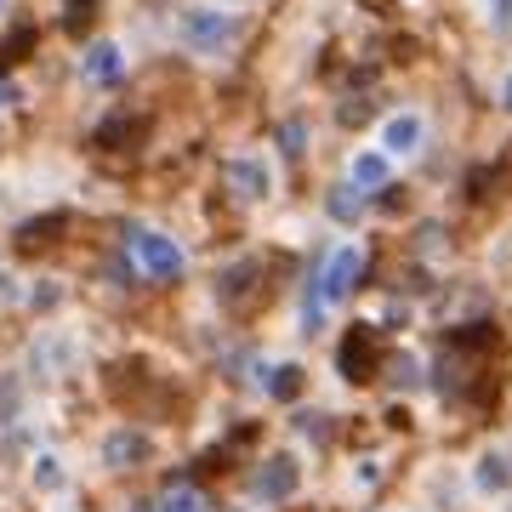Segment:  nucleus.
I'll list each match as a JSON object with an SVG mask.
<instances>
[{
  "instance_id": "0eeeda50",
  "label": "nucleus",
  "mask_w": 512,
  "mask_h": 512,
  "mask_svg": "<svg viewBox=\"0 0 512 512\" xmlns=\"http://www.w3.org/2000/svg\"><path fill=\"white\" fill-rule=\"evenodd\" d=\"M421 143H427V114L399 109L382 120V143L376 148H382L387 160H410V154H421Z\"/></svg>"
},
{
  "instance_id": "c85d7f7f",
  "label": "nucleus",
  "mask_w": 512,
  "mask_h": 512,
  "mask_svg": "<svg viewBox=\"0 0 512 512\" xmlns=\"http://www.w3.org/2000/svg\"><path fill=\"white\" fill-rule=\"evenodd\" d=\"M0 291H6V268H0Z\"/></svg>"
},
{
  "instance_id": "7ed1b4c3",
  "label": "nucleus",
  "mask_w": 512,
  "mask_h": 512,
  "mask_svg": "<svg viewBox=\"0 0 512 512\" xmlns=\"http://www.w3.org/2000/svg\"><path fill=\"white\" fill-rule=\"evenodd\" d=\"M359 274H365V245H359V239H348V245H336V251L325 256V268L313 274V291H319V302H325V308H336V302H348V296H353Z\"/></svg>"
},
{
  "instance_id": "39448f33",
  "label": "nucleus",
  "mask_w": 512,
  "mask_h": 512,
  "mask_svg": "<svg viewBox=\"0 0 512 512\" xmlns=\"http://www.w3.org/2000/svg\"><path fill=\"white\" fill-rule=\"evenodd\" d=\"M222 177H228V188H234L239 200H251V205L274 200V188H279V171L268 154H234V160L222 165Z\"/></svg>"
},
{
  "instance_id": "5701e85b",
  "label": "nucleus",
  "mask_w": 512,
  "mask_h": 512,
  "mask_svg": "<svg viewBox=\"0 0 512 512\" xmlns=\"http://www.w3.org/2000/svg\"><path fill=\"white\" fill-rule=\"evenodd\" d=\"M57 302H63V291H57V279H40L35 291H29V308H35V313L57 308Z\"/></svg>"
},
{
  "instance_id": "393cba45",
  "label": "nucleus",
  "mask_w": 512,
  "mask_h": 512,
  "mask_svg": "<svg viewBox=\"0 0 512 512\" xmlns=\"http://www.w3.org/2000/svg\"><path fill=\"white\" fill-rule=\"evenodd\" d=\"M490 23H495V35H507L512 29V0H490Z\"/></svg>"
},
{
  "instance_id": "aec40b11",
  "label": "nucleus",
  "mask_w": 512,
  "mask_h": 512,
  "mask_svg": "<svg viewBox=\"0 0 512 512\" xmlns=\"http://www.w3.org/2000/svg\"><path fill=\"white\" fill-rule=\"evenodd\" d=\"M126 137H137V120L131 114H114V120L97 126V148H114V143H126Z\"/></svg>"
},
{
  "instance_id": "412c9836",
  "label": "nucleus",
  "mask_w": 512,
  "mask_h": 512,
  "mask_svg": "<svg viewBox=\"0 0 512 512\" xmlns=\"http://www.w3.org/2000/svg\"><path fill=\"white\" fill-rule=\"evenodd\" d=\"M92 18H97V0H69V6H63V29H69V35H86Z\"/></svg>"
},
{
  "instance_id": "4468645a",
  "label": "nucleus",
  "mask_w": 512,
  "mask_h": 512,
  "mask_svg": "<svg viewBox=\"0 0 512 512\" xmlns=\"http://www.w3.org/2000/svg\"><path fill=\"white\" fill-rule=\"evenodd\" d=\"M154 512H217V507H211L205 490H194V484H165L160 501H154Z\"/></svg>"
},
{
  "instance_id": "4be33fe9",
  "label": "nucleus",
  "mask_w": 512,
  "mask_h": 512,
  "mask_svg": "<svg viewBox=\"0 0 512 512\" xmlns=\"http://www.w3.org/2000/svg\"><path fill=\"white\" fill-rule=\"evenodd\" d=\"M382 484V461L365 456V461H353V490H376Z\"/></svg>"
},
{
  "instance_id": "6ab92c4d",
  "label": "nucleus",
  "mask_w": 512,
  "mask_h": 512,
  "mask_svg": "<svg viewBox=\"0 0 512 512\" xmlns=\"http://www.w3.org/2000/svg\"><path fill=\"white\" fill-rule=\"evenodd\" d=\"M387 382L393 387H421V359L416 353H393V359H387Z\"/></svg>"
},
{
  "instance_id": "a211bd4d",
  "label": "nucleus",
  "mask_w": 512,
  "mask_h": 512,
  "mask_svg": "<svg viewBox=\"0 0 512 512\" xmlns=\"http://www.w3.org/2000/svg\"><path fill=\"white\" fill-rule=\"evenodd\" d=\"M35 40H40V29H35V23H18V29L6 35V46H0V69H12V63H23V52H29Z\"/></svg>"
},
{
  "instance_id": "f257e3e1",
  "label": "nucleus",
  "mask_w": 512,
  "mask_h": 512,
  "mask_svg": "<svg viewBox=\"0 0 512 512\" xmlns=\"http://www.w3.org/2000/svg\"><path fill=\"white\" fill-rule=\"evenodd\" d=\"M234 35H239V12H228V6H183L177 12V46H188L194 57L222 52Z\"/></svg>"
},
{
  "instance_id": "cd10ccee",
  "label": "nucleus",
  "mask_w": 512,
  "mask_h": 512,
  "mask_svg": "<svg viewBox=\"0 0 512 512\" xmlns=\"http://www.w3.org/2000/svg\"><path fill=\"white\" fill-rule=\"evenodd\" d=\"M495 103L512 114V74H501V86H495Z\"/></svg>"
},
{
  "instance_id": "9b49d317",
  "label": "nucleus",
  "mask_w": 512,
  "mask_h": 512,
  "mask_svg": "<svg viewBox=\"0 0 512 512\" xmlns=\"http://www.w3.org/2000/svg\"><path fill=\"white\" fill-rule=\"evenodd\" d=\"M473 484L484 495H507L512 490V456L507 450H484V456L473 461Z\"/></svg>"
},
{
  "instance_id": "7c9ffc66",
  "label": "nucleus",
  "mask_w": 512,
  "mask_h": 512,
  "mask_svg": "<svg viewBox=\"0 0 512 512\" xmlns=\"http://www.w3.org/2000/svg\"><path fill=\"white\" fill-rule=\"evenodd\" d=\"M0 12H6V0H0Z\"/></svg>"
},
{
  "instance_id": "6e6552de",
  "label": "nucleus",
  "mask_w": 512,
  "mask_h": 512,
  "mask_svg": "<svg viewBox=\"0 0 512 512\" xmlns=\"http://www.w3.org/2000/svg\"><path fill=\"white\" fill-rule=\"evenodd\" d=\"M148 456H154V439H148L143 427H114L109 439H103V467H114V473L143 467Z\"/></svg>"
},
{
  "instance_id": "f8f14e48",
  "label": "nucleus",
  "mask_w": 512,
  "mask_h": 512,
  "mask_svg": "<svg viewBox=\"0 0 512 512\" xmlns=\"http://www.w3.org/2000/svg\"><path fill=\"white\" fill-rule=\"evenodd\" d=\"M63 228H69V211H46V217L18 222V251H46V245H57Z\"/></svg>"
},
{
  "instance_id": "bb28decb",
  "label": "nucleus",
  "mask_w": 512,
  "mask_h": 512,
  "mask_svg": "<svg viewBox=\"0 0 512 512\" xmlns=\"http://www.w3.org/2000/svg\"><path fill=\"white\" fill-rule=\"evenodd\" d=\"M12 103H18V86H12V74L0 69V114L12 109Z\"/></svg>"
},
{
  "instance_id": "ddd939ff",
  "label": "nucleus",
  "mask_w": 512,
  "mask_h": 512,
  "mask_svg": "<svg viewBox=\"0 0 512 512\" xmlns=\"http://www.w3.org/2000/svg\"><path fill=\"white\" fill-rule=\"evenodd\" d=\"M262 393L274 404H296L302 399V365H291V359L285 365H268L262 370Z\"/></svg>"
},
{
  "instance_id": "20e7f679",
  "label": "nucleus",
  "mask_w": 512,
  "mask_h": 512,
  "mask_svg": "<svg viewBox=\"0 0 512 512\" xmlns=\"http://www.w3.org/2000/svg\"><path fill=\"white\" fill-rule=\"evenodd\" d=\"M336 370H342L348 382H376V370H382V330L353 325L348 336H342V348H336Z\"/></svg>"
},
{
  "instance_id": "dca6fc26",
  "label": "nucleus",
  "mask_w": 512,
  "mask_h": 512,
  "mask_svg": "<svg viewBox=\"0 0 512 512\" xmlns=\"http://www.w3.org/2000/svg\"><path fill=\"white\" fill-rule=\"evenodd\" d=\"M325 211H330L336 222H359V217H365V194H359L353 183L330 188V194H325Z\"/></svg>"
},
{
  "instance_id": "1a4fd4ad",
  "label": "nucleus",
  "mask_w": 512,
  "mask_h": 512,
  "mask_svg": "<svg viewBox=\"0 0 512 512\" xmlns=\"http://www.w3.org/2000/svg\"><path fill=\"white\" fill-rule=\"evenodd\" d=\"M80 74H86L92 86H114V80L126 74V52H120V40H86V52H80Z\"/></svg>"
},
{
  "instance_id": "b1692460",
  "label": "nucleus",
  "mask_w": 512,
  "mask_h": 512,
  "mask_svg": "<svg viewBox=\"0 0 512 512\" xmlns=\"http://www.w3.org/2000/svg\"><path fill=\"white\" fill-rule=\"evenodd\" d=\"M325 421H330V416H319V410H313V416H308V410H302V416H296V427H302L308 439H325V433H330Z\"/></svg>"
},
{
  "instance_id": "9d476101",
  "label": "nucleus",
  "mask_w": 512,
  "mask_h": 512,
  "mask_svg": "<svg viewBox=\"0 0 512 512\" xmlns=\"http://www.w3.org/2000/svg\"><path fill=\"white\" fill-rule=\"evenodd\" d=\"M348 183L359 194H376V188L393 183V160H387L382 148H353L348 154Z\"/></svg>"
},
{
  "instance_id": "a878e982",
  "label": "nucleus",
  "mask_w": 512,
  "mask_h": 512,
  "mask_svg": "<svg viewBox=\"0 0 512 512\" xmlns=\"http://www.w3.org/2000/svg\"><path fill=\"white\" fill-rule=\"evenodd\" d=\"M279 137H285V154H308V148H302V137H308V131L296 126V120H291L285 131H279Z\"/></svg>"
},
{
  "instance_id": "f03ea898",
  "label": "nucleus",
  "mask_w": 512,
  "mask_h": 512,
  "mask_svg": "<svg viewBox=\"0 0 512 512\" xmlns=\"http://www.w3.org/2000/svg\"><path fill=\"white\" fill-rule=\"evenodd\" d=\"M126 251H131V262H137L148 279H177L188 268L183 245H177L171 234H160V228H143V222H131L126 228Z\"/></svg>"
},
{
  "instance_id": "423d86ee",
  "label": "nucleus",
  "mask_w": 512,
  "mask_h": 512,
  "mask_svg": "<svg viewBox=\"0 0 512 512\" xmlns=\"http://www.w3.org/2000/svg\"><path fill=\"white\" fill-rule=\"evenodd\" d=\"M251 490H256V501H268V507H279V501H291V495L302 490V461H296L291 450H279V456H268L262 467H256Z\"/></svg>"
},
{
  "instance_id": "f3484780",
  "label": "nucleus",
  "mask_w": 512,
  "mask_h": 512,
  "mask_svg": "<svg viewBox=\"0 0 512 512\" xmlns=\"http://www.w3.org/2000/svg\"><path fill=\"white\" fill-rule=\"evenodd\" d=\"M23 416V376H0V427H18Z\"/></svg>"
},
{
  "instance_id": "2eb2a0df",
  "label": "nucleus",
  "mask_w": 512,
  "mask_h": 512,
  "mask_svg": "<svg viewBox=\"0 0 512 512\" xmlns=\"http://www.w3.org/2000/svg\"><path fill=\"white\" fill-rule=\"evenodd\" d=\"M29 478H35V490H40V495L63 490V484H69V473H63V456H57V450H40V456L29 461Z\"/></svg>"
},
{
  "instance_id": "c756f323",
  "label": "nucleus",
  "mask_w": 512,
  "mask_h": 512,
  "mask_svg": "<svg viewBox=\"0 0 512 512\" xmlns=\"http://www.w3.org/2000/svg\"><path fill=\"white\" fill-rule=\"evenodd\" d=\"M131 512H154V507H131Z\"/></svg>"
}]
</instances>
